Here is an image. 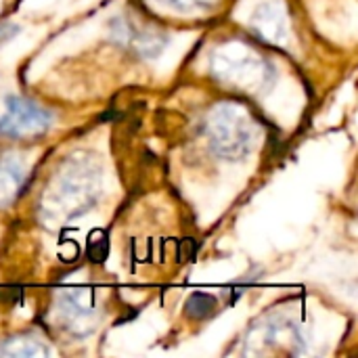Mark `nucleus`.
I'll return each instance as SVG.
<instances>
[{
	"label": "nucleus",
	"mask_w": 358,
	"mask_h": 358,
	"mask_svg": "<svg viewBox=\"0 0 358 358\" xmlns=\"http://www.w3.org/2000/svg\"><path fill=\"white\" fill-rule=\"evenodd\" d=\"M101 182V166L90 153L78 151L65 157L38 201L40 218L48 227H65L96 203Z\"/></svg>",
	"instance_id": "f257e3e1"
},
{
	"label": "nucleus",
	"mask_w": 358,
	"mask_h": 358,
	"mask_svg": "<svg viewBox=\"0 0 358 358\" xmlns=\"http://www.w3.org/2000/svg\"><path fill=\"white\" fill-rule=\"evenodd\" d=\"M210 71L222 86L250 96L266 94L277 80L275 65L243 40L218 44L210 57Z\"/></svg>",
	"instance_id": "f03ea898"
},
{
	"label": "nucleus",
	"mask_w": 358,
	"mask_h": 358,
	"mask_svg": "<svg viewBox=\"0 0 358 358\" xmlns=\"http://www.w3.org/2000/svg\"><path fill=\"white\" fill-rule=\"evenodd\" d=\"M203 132L210 149L218 157L237 162L254 151L260 136V126L243 105L218 103L208 111Z\"/></svg>",
	"instance_id": "7ed1b4c3"
},
{
	"label": "nucleus",
	"mask_w": 358,
	"mask_h": 358,
	"mask_svg": "<svg viewBox=\"0 0 358 358\" xmlns=\"http://www.w3.org/2000/svg\"><path fill=\"white\" fill-rule=\"evenodd\" d=\"M243 342L245 357H298L306 350L302 327L281 313H271L256 321Z\"/></svg>",
	"instance_id": "20e7f679"
},
{
	"label": "nucleus",
	"mask_w": 358,
	"mask_h": 358,
	"mask_svg": "<svg viewBox=\"0 0 358 358\" xmlns=\"http://www.w3.org/2000/svg\"><path fill=\"white\" fill-rule=\"evenodd\" d=\"M52 124V117L38 103L21 96L6 99V111L0 117V136L15 141H31L42 136Z\"/></svg>",
	"instance_id": "39448f33"
},
{
	"label": "nucleus",
	"mask_w": 358,
	"mask_h": 358,
	"mask_svg": "<svg viewBox=\"0 0 358 358\" xmlns=\"http://www.w3.org/2000/svg\"><path fill=\"white\" fill-rule=\"evenodd\" d=\"M96 296L88 287L67 289L57 300V319L71 336H88L96 327Z\"/></svg>",
	"instance_id": "423d86ee"
},
{
	"label": "nucleus",
	"mask_w": 358,
	"mask_h": 358,
	"mask_svg": "<svg viewBox=\"0 0 358 358\" xmlns=\"http://www.w3.org/2000/svg\"><path fill=\"white\" fill-rule=\"evenodd\" d=\"M111 31H113L115 42H120L130 52H134L138 57H147V59L157 57L168 42L159 29L151 27L145 21L130 19V17L115 19L111 25Z\"/></svg>",
	"instance_id": "0eeeda50"
},
{
	"label": "nucleus",
	"mask_w": 358,
	"mask_h": 358,
	"mask_svg": "<svg viewBox=\"0 0 358 358\" xmlns=\"http://www.w3.org/2000/svg\"><path fill=\"white\" fill-rule=\"evenodd\" d=\"M250 25H252V31L262 42H268L273 46H281V48H285L292 42L289 17H287L285 6L279 2H266L262 6H258Z\"/></svg>",
	"instance_id": "6e6552de"
},
{
	"label": "nucleus",
	"mask_w": 358,
	"mask_h": 358,
	"mask_svg": "<svg viewBox=\"0 0 358 358\" xmlns=\"http://www.w3.org/2000/svg\"><path fill=\"white\" fill-rule=\"evenodd\" d=\"M25 182V170L13 159H0V208L15 201Z\"/></svg>",
	"instance_id": "1a4fd4ad"
},
{
	"label": "nucleus",
	"mask_w": 358,
	"mask_h": 358,
	"mask_svg": "<svg viewBox=\"0 0 358 358\" xmlns=\"http://www.w3.org/2000/svg\"><path fill=\"white\" fill-rule=\"evenodd\" d=\"M0 352L13 358L48 357V348L34 336H13L0 344Z\"/></svg>",
	"instance_id": "9d476101"
},
{
	"label": "nucleus",
	"mask_w": 358,
	"mask_h": 358,
	"mask_svg": "<svg viewBox=\"0 0 358 358\" xmlns=\"http://www.w3.org/2000/svg\"><path fill=\"white\" fill-rule=\"evenodd\" d=\"M216 308H218V300L203 292H197L187 300V315L195 321L212 317L216 313Z\"/></svg>",
	"instance_id": "9b49d317"
},
{
	"label": "nucleus",
	"mask_w": 358,
	"mask_h": 358,
	"mask_svg": "<svg viewBox=\"0 0 358 358\" xmlns=\"http://www.w3.org/2000/svg\"><path fill=\"white\" fill-rule=\"evenodd\" d=\"M107 252H109L107 235L103 231H92L88 235V258L92 262H103L107 258Z\"/></svg>",
	"instance_id": "f8f14e48"
},
{
	"label": "nucleus",
	"mask_w": 358,
	"mask_h": 358,
	"mask_svg": "<svg viewBox=\"0 0 358 358\" xmlns=\"http://www.w3.org/2000/svg\"><path fill=\"white\" fill-rule=\"evenodd\" d=\"M162 2L168 4L170 8L178 10V13H195V10L214 8V4L218 0H162Z\"/></svg>",
	"instance_id": "ddd939ff"
}]
</instances>
